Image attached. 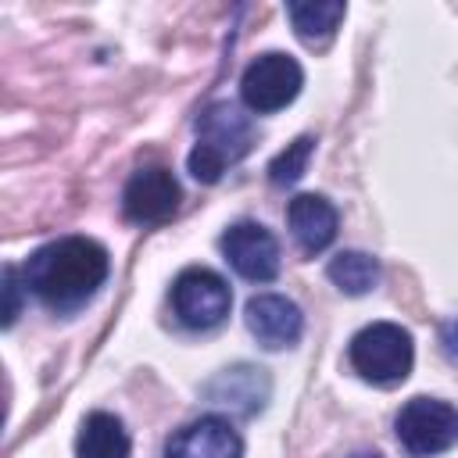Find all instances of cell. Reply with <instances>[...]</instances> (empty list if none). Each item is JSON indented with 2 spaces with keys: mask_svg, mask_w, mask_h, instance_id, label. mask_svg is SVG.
<instances>
[{
  "mask_svg": "<svg viewBox=\"0 0 458 458\" xmlns=\"http://www.w3.org/2000/svg\"><path fill=\"white\" fill-rule=\"evenodd\" d=\"M132 440L118 415L89 411L75 437V458H129Z\"/></svg>",
  "mask_w": 458,
  "mask_h": 458,
  "instance_id": "obj_13",
  "label": "cell"
},
{
  "mask_svg": "<svg viewBox=\"0 0 458 458\" xmlns=\"http://www.w3.org/2000/svg\"><path fill=\"white\" fill-rule=\"evenodd\" d=\"M329 283L347 293V297H361L379 283V261L365 250H340L329 265H326Z\"/></svg>",
  "mask_w": 458,
  "mask_h": 458,
  "instance_id": "obj_15",
  "label": "cell"
},
{
  "mask_svg": "<svg viewBox=\"0 0 458 458\" xmlns=\"http://www.w3.org/2000/svg\"><path fill=\"white\" fill-rule=\"evenodd\" d=\"M250 147H254L250 118L236 104L218 100L204 107V114L197 118V147L190 150V175L197 182H218L229 165L250 154Z\"/></svg>",
  "mask_w": 458,
  "mask_h": 458,
  "instance_id": "obj_2",
  "label": "cell"
},
{
  "mask_svg": "<svg viewBox=\"0 0 458 458\" xmlns=\"http://www.w3.org/2000/svg\"><path fill=\"white\" fill-rule=\"evenodd\" d=\"M286 225L304 254H322L336 240L340 215L322 193H297L286 204Z\"/></svg>",
  "mask_w": 458,
  "mask_h": 458,
  "instance_id": "obj_12",
  "label": "cell"
},
{
  "mask_svg": "<svg viewBox=\"0 0 458 458\" xmlns=\"http://www.w3.org/2000/svg\"><path fill=\"white\" fill-rule=\"evenodd\" d=\"M311 150H315V136H297L293 143H286V150H279V154L268 161V179H272L276 186H293V182L308 172Z\"/></svg>",
  "mask_w": 458,
  "mask_h": 458,
  "instance_id": "obj_16",
  "label": "cell"
},
{
  "mask_svg": "<svg viewBox=\"0 0 458 458\" xmlns=\"http://www.w3.org/2000/svg\"><path fill=\"white\" fill-rule=\"evenodd\" d=\"M243 440L222 415H200L165 440V458H240Z\"/></svg>",
  "mask_w": 458,
  "mask_h": 458,
  "instance_id": "obj_11",
  "label": "cell"
},
{
  "mask_svg": "<svg viewBox=\"0 0 458 458\" xmlns=\"http://www.w3.org/2000/svg\"><path fill=\"white\" fill-rule=\"evenodd\" d=\"M344 14H347V7L340 0H326V4H297L293 0V4H286V18H290L293 32L308 47L326 43L336 32V25L344 21Z\"/></svg>",
  "mask_w": 458,
  "mask_h": 458,
  "instance_id": "obj_14",
  "label": "cell"
},
{
  "mask_svg": "<svg viewBox=\"0 0 458 458\" xmlns=\"http://www.w3.org/2000/svg\"><path fill=\"white\" fill-rule=\"evenodd\" d=\"M394 433H397V444L411 458L444 454L458 444V408L440 397L419 394L404 401L401 411L394 415Z\"/></svg>",
  "mask_w": 458,
  "mask_h": 458,
  "instance_id": "obj_4",
  "label": "cell"
},
{
  "mask_svg": "<svg viewBox=\"0 0 458 458\" xmlns=\"http://www.w3.org/2000/svg\"><path fill=\"white\" fill-rule=\"evenodd\" d=\"M351 458H379L376 451H358V454H351Z\"/></svg>",
  "mask_w": 458,
  "mask_h": 458,
  "instance_id": "obj_19",
  "label": "cell"
},
{
  "mask_svg": "<svg viewBox=\"0 0 458 458\" xmlns=\"http://www.w3.org/2000/svg\"><path fill=\"white\" fill-rule=\"evenodd\" d=\"M179 200H182L179 179L168 168H161V165L132 172L125 190H122V211L136 225H161V222H168L179 211Z\"/></svg>",
  "mask_w": 458,
  "mask_h": 458,
  "instance_id": "obj_7",
  "label": "cell"
},
{
  "mask_svg": "<svg viewBox=\"0 0 458 458\" xmlns=\"http://www.w3.org/2000/svg\"><path fill=\"white\" fill-rule=\"evenodd\" d=\"M107 272H111V258L104 243L89 236L50 240L36 247L21 265L25 290H32L57 315L79 311L86 301H93V293L107 283Z\"/></svg>",
  "mask_w": 458,
  "mask_h": 458,
  "instance_id": "obj_1",
  "label": "cell"
},
{
  "mask_svg": "<svg viewBox=\"0 0 458 458\" xmlns=\"http://www.w3.org/2000/svg\"><path fill=\"white\" fill-rule=\"evenodd\" d=\"M304 86V72L301 64L283 54V50H268V54H258L243 75H240V97L243 104L254 111V114H272V111H283L286 104L297 100Z\"/></svg>",
  "mask_w": 458,
  "mask_h": 458,
  "instance_id": "obj_6",
  "label": "cell"
},
{
  "mask_svg": "<svg viewBox=\"0 0 458 458\" xmlns=\"http://www.w3.org/2000/svg\"><path fill=\"white\" fill-rule=\"evenodd\" d=\"M440 344H444L447 354H458V318L444 322V329H440Z\"/></svg>",
  "mask_w": 458,
  "mask_h": 458,
  "instance_id": "obj_18",
  "label": "cell"
},
{
  "mask_svg": "<svg viewBox=\"0 0 458 458\" xmlns=\"http://www.w3.org/2000/svg\"><path fill=\"white\" fill-rule=\"evenodd\" d=\"M268 394H272V379L261 365H229L222 372H215L204 386H200V397L215 408H225L233 415H258L265 404H268Z\"/></svg>",
  "mask_w": 458,
  "mask_h": 458,
  "instance_id": "obj_9",
  "label": "cell"
},
{
  "mask_svg": "<svg viewBox=\"0 0 458 458\" xmlns=\"http://www.w3.org/2000/svg\"><path fill=\"white\" fill-rule=\"evenodd\" d=\"M225 261L247 283H272L279 276V243L261 222H236L218 240Z\"/></svg>",
  "mask_w": 458,
  "mask_h": 458,
  "instance_id": "obj_8",
  "label": "cell"
},
{
  "mask_svg": "<svg viewBox=\"0 0 458 458\" xmlns=\"http://www.w3.org/2000/svg\"><path fill=\"white\" fill-rule=\"evenodd\" d=\"M233 308V290L229 283L204 265L182 268L172 283V311L186 329H215L225 322Z\"/></svg>",
  "mask_w": 458,
  "mask_h": 458,
  "instance_id": "obj_5",
  "label": "cell"
},
{
  "mask_svg": "<svg viewBox=\"0 0 458 458\" xmlns=\"http://www.w3.org/2000/svg\"><path fill=\"white\" fill-rule=\"evenodd\" d=\"M243 322L250 336L268 351L293 347L304 333V311L283 293H254L243 308Z\"/></svg>",
  "mask_w": 458,
  "mask_h": 458,
  "instance_id": "obj_10",
  "label": "cell"
},
{
  "mask_svg": "<svg viewBox=\"0 0 458 458\" xmlns=\"http://www.w3.org/2000/svg\"><path fill=\"white\" fill-rule=\"evenodd\" d=\"M347 361L351 369L372 383V386H397L408 379L411 361H415V344L411 333L397 322H372L358 329L347 344Z\"/></svg>",
  "mask_w": 458,
  "mask_h": 458,
  "instance_id": "obj_3",
  "label": "cell"
},
{
  "mask_svg": "<svg viewBox=\"0 0 458 458\" xmlns=\"http://www.w3.org/2000/svg\"><path fill=\"white\" fill-rule=\"evenodd\" d=\"M21 272L14 268V265H7L4 268V297H7V304H4V326H14V318L21 315V290H25V279H18Z\"/></svg>",
  "mask_w": 458,
  "mask_h": 458,
  "instance_id": "obj_17",
  "label": "cell"
}]
</instances>
